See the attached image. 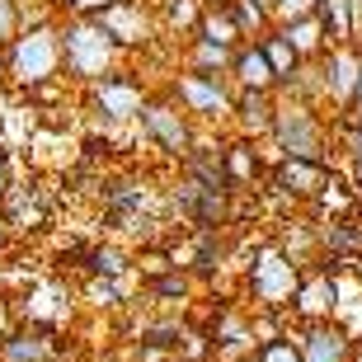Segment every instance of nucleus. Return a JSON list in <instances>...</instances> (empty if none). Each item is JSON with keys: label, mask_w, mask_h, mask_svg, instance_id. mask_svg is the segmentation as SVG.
I'll return each mask as SVG.
<instances>
[{"label": "nucleus", "mask_w": 362, "mask_h": 362, "mask_svg": "<svg viewBox=\"0 0 362 362\" xmlns=\"http://www.w3.org/2000/svg\"><path fill=\"white\" fill-rule=\"evenodd\" d=\"M57 42H62V81L90 90L94 81H104L122 66V52L113 47L104 28L94 19H57Z\"/></svg>", "instance_id": "1"}, {"label": "nucleus", "mask_w": 362, "mask_h": 362, "mask_svg": "<svg viewBox=\"0 0 362 362\" xmlns=\"http://www.w3.org/2000/svg\"><path fill=\"white\" fill-rule=\"evenodd\" d=\"M264 141H273V156L278 160H310V165H329V146H334L320 108L292 104V99H278L273 127H269Z\"/></svg>", "instance_id": "2"}, {"label": "nucleus", "mask_w": 362, "mask_h": 362, "mask_svg": "<svg viewBox=\"0 0 362 362\" xmlns=\"http://www.w3.org/2000/svg\"><path fill=\"white\" fill-rule=\"evenodd\" d=\"M62 81V42H57V19L52 24L19 28L5 47V85L33 90V85Z\"/></svg>", "instance_id": "3"}, {"label": "nucleus", "mask_w": 362, "mask_h": 362, "mask_svg": "<svg viewBox=\"0 0 362 362\" xmlns=\"http://www.w3.org/2000/svg\"><path fill=\"white\" fill-rule=\"evenodd\" d=\"M296 282H301V269H296L273 240L264 245V250H255V264L245 269V292H250L259 315H287V310H292Z\"/></svg>", "instance_id": "4"}, {"label": "nucleus", "mask_w": 362, "mask_h": 362, "mask_svg": "<svg viewBox=\"0 0 362 362\" xmlns=\"http://www.w3.org/2000/svg\"><path fill=\"white\" fill-rule=\"evenodd\" d=\"M136 127H141V141L156 146L160 156H170V160H184L198 141V122L188 118L170 94H151L136 113Z\"/></svg>", "instance_id": "5"}, {"label": "nucleus", "mask_w": 362, "mask_h": 362, "mask_svg": "<svg viewBox=\"0 0 362 362\" xmlns=\"http://www.w3.org/2000/svg\"><path fill=\"white\" fill-rule=\"evenodd\" d=\"M170 99L198 122H230V104H235V85L226 76H198V71H179L170 81Z\"/></svg>", "instance_id": "6"}, {"label": "nucleus", "mask_w": 362, "mask_h": 362, "mask_svg": "<svg viewBox=\"0 0 362 362\" xmlns=\"http://www.w3.org/2000/svg\"><path fill=\"white\" fill-rule=\"evenodd\" d=\"M85 99H90V113H94L99 122L118 127V122H136V113H141V104L151 99V90L136 81L127 66H118L113 76L94 81L90 90H85Z\"/></svg>", "instance_id": "7"}, {"label": "nucleus", "mask_w": 362, "mask_h": 362, "mask_svg": "<svg viewBox=\"0 0 362 362\" xmlns=\"http://www.w3.org/2000/svg\"><path fill=\"white\" fill-rule=\"evenodd\" d=\"M320 66V90H325V108L349 113L358 99V81H362V47L358 42H334L315 57Z\"/></svg>", "instance_id": "8"}, {"label": "nucleus", "mask_w": 362, "mask_h": 362, "mask_svg": "<svg viewBox=\"0 0 362 362\" xmlns=\"http://www.w3.org/2000/svg\"><path fill=\"white\" fill-rule=\"evenodd\" d=\"M94 24L113 38V47H118L122 57L136 52V47H151V42L160 38L156 14H151V0H113L108 10L94 14Z\"/></svg>", "instance_id": "9"}, {"label": "nucleus", "mask_w": 362, "mask_h": 362, "mask_svg": "<svg viewBox=\"0 0 362 362\" xmlns=\"http://www.w3.org/2000/svg\"><path fill=\"white\" fill-rule=\"evenodd\" d=\"M339 301H344V282H339V273L329 269H301V282H296L292 292V310L287 315H296V320H334Z\"/></svg>", "instance_id": "10"}, {"label": "nucleus", "mask_w": 362, "mask_h": 362, "mask_svg": "<svg viewBox=\"0 0 362 362\" xmlns=\"http://www.w3.org/2000/svg\"><path fill=\"white\" fill-rule=\"evenodd\" d=\"M296 358L301 362H353V344L358 339L339 320H306L296 329Z\"/></svg>", "instance_id": "11"}, {"label": "nucleus", "mask_w": 362, "mask_h": 362, "mask_svg": "<svg viewBox=\"0 0 362 362\" xmlns=\"http://www.w3.org/2000/svg\"><path fill=\"white\" fill-rule=\"evenodd\" d=\"M273 108H278V94L273 90H235V104H230V122L240 141H264L273 127Z\"/></svg>", "instance_id": "12"}, {"label": "nucleus", "mask_w": 362, "mask_h": 362, "mask_svg": "<svg viewBox=\"0 0 362 362\" xmlns=\"http://www.w3.org/2000/svg\"><path fill=\"white\" fill-rule=\"evenodd\" d=\"M0 362H57V334L52 329H19L0 339Z\"/></svg>", "instance_id": "13"}, {"label": "nucleus", "mask_w": 362, "mask_h": 362, "mask_svg": "<svg viewBox=\"0 0 362 362\" xmlns=\"http://www.w3.org/2000/svg\"><path fill=\"white\" fill-rule=\"evenodd\" d=\"M329 184V165H310V160H273V188L292 193V198H315Z\"/></svg>", "instance_id": "14"}, {"label": "nucleus", "mask_w": 362, "mask_h": 362, "mask_svg": "<svg viewBox=\"0 0 362 362\" xmlns=\"http://www.w3.org/2000/svg\"><path fill=\"white\" fill-rule=\"evenodd\" d=\"M226 81L235 85V90H273V85H278L269 62H264V52H259V42H240V47H235Z\"/></svg>", "instance_id": "15"}, {"label": "nucleus", "mask_w": 362, "mask_h": 362, "mask_svg": "<svg viewBox=\"0 0 362 362\" xmlns=\"http://www.w3.org/2000/svg\"><path fill=\"white\" fill-rule=\"evenodd\" d=\"M151 14H156V28L160 38H193L202 19L198 0H151Z\"/></svg>", "instance_id": "16"}, {"label": "nucleus", "mask_w": 362, "mask_h": 362, "mask_svg": "<svg viewBox=\"0 0 362 362\" xmlns=\"http://www.w3.org/2000/svg\"><path fill=\"white\" fill-rule=\"evenodd\" d=\"M221 165H226V184L230 193H245V188H255V179L264 175V165H259V146L255 141H230V146H221Z\"/></svg>", "instance_id": "17"}, {"label": "nucleus", "mask_w": 362, "mask_h": 362, "mask_svg": "<svg viewBox=\"0 0 362 362\" xmlns=\"http://www.w3.org/2000/svg\"><path fill=\"white\" fill-rule=\"evenodd\" d=\"M0 202H5V212H0V216H5V226H10V230H38L42 221H47V202L38 198V188H28V193H24V188H10Z\"/></svg>", "instance_id": "18"}, {"label": "nucleus", "mask_w": 362, "mask_h": 362, "mask_svg": "<svg viewBox=\"0 0 362 362\" xmlns=\"http://www.w3.org/2000/svg\"><path fill=\"white\" fill-rule=\"evenodd\" d=\"M230 57H235V47L188 38L184 42V57H179V66H184V71H198V76H226V71H230Z\"/></svg>", "instance_id": "19"}, {"label": "nucleus", "mask_w": 362, "mask_h": 362, "mask_svg": "<svg viewBox=\"0 0 362 362\" xmlns=\"http://www.w3.org/2000/svg\"><path fill=\"white\" fill-rule=\"evenodd\" d=\"M278 33L287 42H292V52L301 57V62H315V57L329 47V38H325V24L320 14H306V19H292V24H278Z\"/></svg>", "instance_id": "20"}, {"label": "nucleus", "mask_w": 362, "mask_h": 362, "mask_svg": "<svg viewBox=\"0 0 362 362\" xmlns=\"http://www.w3.org/2000/svg\"><path fill=\"white\" fill-rule=\"evenodd\" d=\"M81 259H85V278H127V269H132V255L113 240L81 250Z\"/></svg>", "instance_id": "21"}, {"label": "nucleus", "mask_w": 362, "mask_h": 362, "mask_svg": "<svg viewBox=\"0 0 362 362\" xmlns=\"http://www.w3.org/2000/svg\"><path fill=\"white\" fill-rule=\"evenodd\" d=\"M259 52H264V62H269V71H273V81H287V76H292L296 71V62H301V57L292 52V42L282 38L278 28H269V33H259ZM273 90H278V85H273Z\"/></svg>", "instance_id": "22"}, {"label": "nucleus", "mask_w": 362, "mask_h": 362, "mask_svg": "<svg viewBox=\"0 0 362 362\" xmlns=\"http://www.w3.org/2000/svg\"><path fill=\"white\" fill-rule=\"evenodd\" d=\"M193 38L202 42H221V47H240V33H235V24H230L226 5H202V19H198V33Z\"/></svg>", "instance_id": "23"}, {"label": "nucleus", "mask_w": 362, "mask_h": 362, "mask_svg": "<svg viewBox=\"0 0 362 362\" xmlns=\"http://www.w3.org/2000/svg\"><path fill=\"white\" fill-rule=\"evenodd\" d=\"M226 14H230V24H235V33H240L245 42H255L259 33H269V10L264 5H255V0H226Z\"/></svg>", "instance_id": "24"}, {"label": "nucleus", "mask_w": 362, "mask_h": 362, "mask_svg": "<svg viewBox=\"0 0 362 362\" xmlns=\"http://www.w3.org/2000/svg\"><path fill=\"white\" fill-rule=\"evenodd\" d=\"M146 296L151 301H160V306H184L188 296H193V278H188L184 269H170V273H160V278H146Z\"/></svg>", "instance_id": "25"}, {"label": "nucleus", "mask_w": 362, "mask_h": 362, "mask_svg": "<svg viewBox=\"0 0 362 362\" xmlns=\"http://www.w3.org/2000/svg\"><path fill=\"white\" fill-rule=\"evenodd\" d=\"M81 296H85V306H94V310H118L122 301H127L122 278H85Z\"/></svg>", "instance_id": "26"}, {"label": "nucleus", "mask_w": 362, "mask_h": 362, "mask_svg": "<svg viewBox=\"0 0 362 362\" xmlns=\"http://www.w3.org/2000/svg\"><path fill=\"white\" fill-rule=\"evenodd\" d=\"M136 344H141V349H146V353H156V349H179V344H184V325H179V320H160V325H146Z\"/></svg>", "instance_id": "27"}, {"label": "nucleus", "mask_w": 362, "mask_h": 362, "mask_svg": "<svg viewBox=\"0 0 362 362\" xmlns=\"http://www.w3.org/2000/svg\"><path fill=\"white\" fill-rule=\"evenodd\" d=\"M245 362H301V358H296L292 334H282V339H264V344H255V349L245 353Z\"/></svg>", "instance_id": "28"}, {"label": "nucleus", "mask_w": 362, "mask_h": 362, "mask_svg": "<svg viewBox=\"0 0 362 362\" xmlns=\"http://www.w3.org/2000/svg\"><path fill=\"white\" fill-rule=\"evenodd\" d=\"M315 14V0H269V24H292V19H306Z\"/></svg>", "instance_id": "29"}, {"label": "nucleus", "mask_w": 362, "mask_h": 362, "mask_svg": "<svg viewBox=\"0 0 362 362\" xmlns=\"http://www.w3.org/2000/svg\"><path fill=\"white\" fill-rule=\"evenodd\" d=\"M113 0H52V10H62L66 19H94L99 10H108Z\"/></svg>", "instance_id": "30"}, {"label": "nucleus", "mask_w": 362, "mask_h": 362, "mask_svg": "<svg viewBox=\"0 0 362 362\" xmlns=\"http://www.w3.org/2000/svg\"><path fill=\"white\" fill-rule=\"evenodd\" d=\"M19 10H24V0H0V52H5L10 38L19 33Z\"/></svg>", "instance_id": "31"}, {"label": "nucleus", "mask_w": 362, "mask_h": 362, "mask_svg": "<svg viewBox=\"0 0 362 362\" xmlns=\"http://www.w3.org/2000/svg\"><path fill=\"white\" fill-rule=\"evenodd\" d=\"M349 33H353V42L362 47V0H349Z\"/></svg>", "instance_id": "32"}, {"label": "nucleus", "mask_w": 362, "mask_h": 362, "mask_svg": "<svg viewBox=\"0 0 362 362\" xmlns=\"http://www.w3.org/2000/svg\"><path fill=\"white\" fill-rule=\"evenodd\" d=\"M14 320H19V315H14V306H10V301H0V339L14 329Z\"/></svg>", "instance_id": "33"}, {"label": "nucleus", "mask_w": 362, "mask_h": 362, "mask_svg": "<svg viewBox=\"0 0 362 362\" xmlns=\"http://www.w3.org/2000/svg\"><path fill=\"white\" fill-rule=\"evenodd\" d=\"M14 188V179H10V160H5V151H0V198Z\"/></svg>", "instance_id": "34"}, {"label": "nucleus", "mask_w": 362, "mask_h": 362, "mask_svg": "<svg viewBox=\"0 0 362 362\" xmlns=\"http://www.w3.org/2000/svg\"><path fill=\"white\" fill-rule=\"evenodd\" d=\"M349 165H353V193L362 198V156H358V160H349Z\"/></svg>", "instance_id": "35"}, {"label": "nucleus", "mask_w": 362, "mask_h": 362, "mask_svg": "<svg viewBox=\"0 0 362 362\" xmlns=\"http://www.w3.org/2000/svg\"><path fill=\"white\" fill-rule=\"evenodd\" d=\"M10 250V226H5V216H0V255Z\"/></svg>", "instance_id": "36"}, {"label": "nucleus", "mask_w": 362, "mask_h": 362, "mask_svg": "<svg viewBox=\"0 0 362 362\" xmlns=\"http://www.w3.org/2000/svg\"><path fill=\"white\" fill-rule=\"evenodd\" d=\"M349 113H358V118H362V81H358V99H353V108H349Z\"/></svg>", "instance_id": "37"}, {"label": "nucleus", "mask_w": 362, "mask_h": 362, "mask_svg": "<svg viewBox=\"0 0 362 362\" xmlns=\"http://www.w3.org/2000/svg\"><path fill=\"white\" fill-rule=\"evenodd\" d=\"M353 362H362V334H358V344H353Z\"/></svg>", "instance_id": "38"}, {"label": "nucleus", "mask_w": 362, "mask_h": 362, "mask_svg": "<svg viewBox=\"0 0 362 362\" xmlns=\"http://www.w3.org/2000/svg\"><path fill=\"white\" fill-rule=\"evenodd\" d=\"M0 85H5V52H0Z\"/></svg>", "instance_id": "39"}, {"label": "nucleus", "mask_w": 362, "mask_h": 362, "mask_svg": "<svg viewBox=\"0 0 362 362\" xmlns=\"http://www.w3.org/2000/svg\"><path fill=\"white\" fill-rule=\"evenodd\" d=\"M198 5H226V0H198Z\"/></svg>", "instance_id": "40"}, {"label": "nucleus", "mask_w": 362, "mask_h": 362, "mask_svg": "<svg viewBox=\"0 0 362 362\" xmlns=\"http://www.w3.org/2000/svg\"><path fill=\"white\" fill-rule=\"evenodd\" d=\"M353 269H358V282H362V259H358V264H353Z\"/></svg>", "instance_id": "41"}, {"label": "nucleus", "mask_w": 362, "mask_h": 362, "mask_svg": "<svg viewBox=\"0 0 362 362\" xmlns=\"http://www.w3.org/2000/svg\"><path fill=\"white\" fill-rule=\"evenodd\" d=\"M255 5H264V10H269V0H255Z\"/></svg>", "instance_id": "42"}, {"label": "nucleus", "mask_w": 362, "mask_h": 362, "mask_svg": "<svg viewBox=\"0 0 362 362\" xmlns=\"http://www.w3.org/2000/svg\"><path fill=\"white\" fill-rule=\"evenodd\" d=\"M315 5H325V0H315Z\"/></svg>", "instance_id": "43"}]
</instances>
